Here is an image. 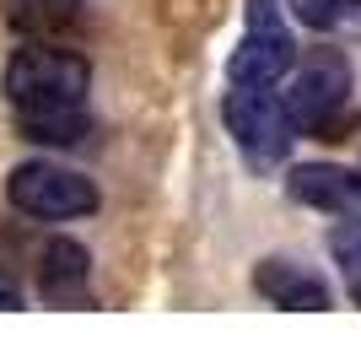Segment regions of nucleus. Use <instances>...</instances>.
Segmentation results:
<instances>
[{
  "label": "nucleus",
  "instance_id": "nucleus-2",
  "mask_svg": "<svg viewBox=\"0 0 361 356\" xmlns=\"http://www.w3.org/2000/svg\"><path fill=\"white\" fill-rule=\"evenodd\" d=\"M291 81H286V119L297 135H324L334 124V114L350 103V65L345 54H334V49H313V54L291 65Z\"/></svg>",
  "mask_w": 361,
  "mask_h": 356
},
{
  "label": "nucleus",
  "instance_id": "nucleus-5",
  "mask_svg": "<svg viewBox=\"0 0 361 356\" xmlns=\"http://www.w3.org/2000/svg\"><path fill=\"white\" fill-rule=\"evenodd\" d=\"M297 65V44H291L281 6L275 0H248V32H243L238 54H232V87H275L281 76Z\"/></svg>",
  "mask_w": 361,
  "mask_h": 356
},
{
  "label": "nucleus",
  "instance_id": "nucleus-12",
  "mask_svg": "<svg viewBox=\"0 0 361 356\" xmlns=\"http://www.w3.org/2000/svg\"><path fill=\"white\" fill-rule=\"evenodd\" d=\"M356 11H361V0H291V16H297L302 28H318V32L340 28Z\"/></svg>",
  "mask_w": 361,
  "mask_h": 356
},
{
  "label": "nucleus",
  "instance_id": "nucleus-9",
  "mask_svg": "<svg viewBox=\"0 0 361 356\" xmlns=\"http://www.w3.org/2000/svg\"><path fill=\"white\" fill-rule=\"evenodd\" d=\"M6 22L22 38H54L75 22V0H6Z\"/></svg>",
  "mask_w": 361,
  "mask_h": 356
},
{
  "label": "nucleus",
  "instance_id": "nucleus-3",
  "mask_svg": "<svg viewBox=\"0 0 361 356\" xmlns=\"http://www.w3.org/2000/svg\"><path fill=\"white\" fill-rule=\"evenodd\" d=\"M221 119H226V135L238 141V151L254 167L281 162L291 151V141H297V130L286 119V103L270 87H232L221 103Z\"/></svg>",
  "mask_w": 361,
  "mask_h": 356
},
{
  "label": "nucleus",
  "instance_id": "nucleus-11",
  "mask_svg": "<svg viewBox=\"0 0 361 356\" xmlns=\"http://www.w3.org/2000/svg\"><path fill=\"white\" fill-rule=\"evenodd\" d=\"M329 254H334V265H340V275H345V292L361 302V216H350V222L334 227Z\"/></svg>",
  "mask_w": 361,
  "mask_h": 356
},
{
  "label": "nucleus",
  "instance_id": "nucleus-1",
  "mask_svg": "<svg viewBox=\"0 0 361 356\" xmlns=\"http://www.w3.org/2000/svg\"><path fill=\"white\" fill-rule=\"evenodd\" d=\"M92 71L87 59L71 49L32 38L27 49H16L6 65V97L16 114H38V108H87Z\"/></svg>",
  "mask_w": 361,
  "mask_h": 356
},
{
  "label": "nucleus",
  "instance_id": "nucleus-8",
  "mask_svg": "<svg viewBox=\"0 0 361 356\" xmlns=\"http://www.w3.org/2000/svg\"><path fill=\"white\" fill-rule=\"evenodd\" d=\"M286 194L302 200V206H313V210H345L361 200V173L334 167V162H307L286 178Z\"/></svg>",
  "mask_w": 361,
  "mask_h": 356
},
{
  "label": "nucleus",
  "instance_id": "nucleus-7",
  "mask_svg": "<svg viewBox=\"0 0 361 356\" xmlns=\"http://www.w3.org/2000/svg\"><path fill=\"white\" fill-rule=\"evenodd\" d=\"M254 292L264 302H275V308H286V313H324L329 308V286L318 281L313 270L291 265V259H259Z\"/></svg>",
  "mask_w": 361,
  "mask_h": 356
},
{
  "label": "nucleus",
  "instance_id": "nucleus-13",
  "mask_svg": "<svg viewBox=\"0 0 361 356\" xmlns=\"http://www.w3.org/2000/svg\"><path fill=\"white\" fill-rule=\"evenodd\" d=\"M22 308V286H16V275L6 265H0V313H16Z\"/></svg>",
  "mask_w": 361,
  "mask_h": 356
},
{
  "label": "nucleus",
  "instance_id": "nucleus-10",
  "mask_svg": "<svg viewBox=\"0 0 361 356\" xmlns=\"http://www.w3.org/2000/svg\"><path fill=\"white\" fill-rule=\"evenodd\" d=\"M16 130L38 141V146H75L87 135V108H38V114H16Z\"/></svg>",
  "mask_w": 361,
  "mask_h": 356
},
{
  "label": "nucleus",
  "instance_id": "nucleus-4",
  "mask_svg": "<svg viewBox=\"0 0 361 356\" xmlns=\"http://www.w3.org/2000/svg\"><path fill=\"white\" fill-rule=\"evenodd\" d=\"M6 194H11V206L22 210V216H32V222H71V216L97 210L92 178H81L75 167H60V162H22L6 178Z\"/></svg>",
  "mask_w": 361,
  "mask_h": 356
},
{
  "label": "nucleus",
  "instance_id": "nucleus-6",
  "mask_svg": "<svg viewBox=\"0 0 361 356\" xmlns=\"http://www.w3.org/2000/svg\"><path fill=\"white\" fill-rule=\"evenodd\" d=\"M38 292L54 308L92 302V254L75 237H49L44 249H38Z\"/></svg>",
  "mask_w": 361,
  "mask_h": 356
}]
</instances>
